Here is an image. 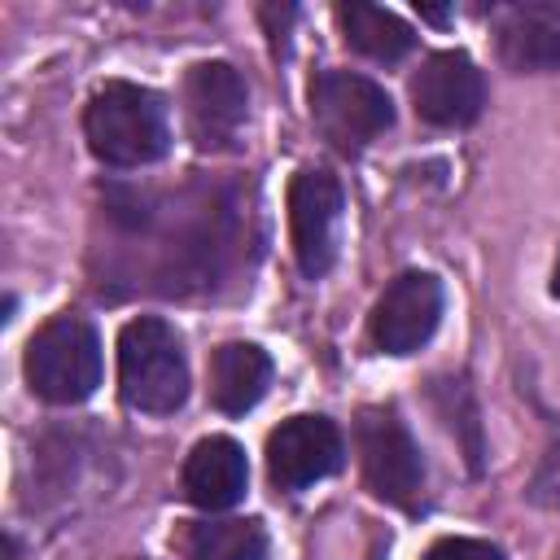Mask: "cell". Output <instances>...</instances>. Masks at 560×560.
Instances as JSON below:
<instances>
[{"mask_svg":"<svg viewBox=\"0 0 560 560\" xmlns=\"http://www.w3.org/2000/svg\"><path fill=\"white\" fill-rule=\"evenodd\" d=\"M83 131L92 153L105 166H149L158 158H166L171 149V122H166V105L153 88L140 83H105L83 114Z\"/></svg>","mask_w":560,"mask_h":560,"instance_id":"6da1fadb","label":"cell"},{"mask_svg":"<svg viewBox=\"0 0 560 560\" xmlns=\"http://www.w3.org/2000/svg\"><path fill=\"white\" fill-rule=\"evenodd\" d=\"M118 389L122 402L144 416H175L188 398V359L179 332L158 319L140 315L118 332Z\"/></svg>","mask_w":560,"mask_h":560,"instance_id":"7a4b0ae2","label":"cell"},{"mask_svg":"<svg viewBox=\"0 0 560 560\" xmlns=\"http://www.w3.org/2000/svg\"><path fill=\"white\" fill-rule=\"evenodd\" d=\"M22 368L44 402H83L101 385V337L83 315H57L26 341Z\"/></svg>","mask_w":560,"mask_h":560,"instance_id":"3957f363","label":"cell"},{"mask_svg":"<svg viewBox=\"0 0 560 560\" xmlns=\"http://www.w3.org/2000/svg\"><path fill=\"white\" fill-rule=\"evenodd\" d=\"M311 118L337 149H363L394 127V101L381 83L354 70H319L311 79Z\"/></svg>","mask_w":560,"mask_h":560,"instance_id":"277c9868","label":"cell"},{"mask_svg":"<svg viewBox=\"0 0 560 560\" xmlns=\"http://www.w3.org/2000/svg\"><path fill=\"white\" fill-rule=\"evenodd\" d=\"M359 455H363V477L368 490L394 508H416L424 494V459L416 438L394 411H363L359 416Z\"/></svg>","mask_w":560,"mask_h":560,"instance_id":"5b68a950","label":"cell"},{"mask_svg":"<svg viewBox=\"0 0 560 560\" xmlns=\"http://www.w3.org/2000/svg\"><path fill=\"white\" fill-rule=\"evenodd\" d=\"M289 236L306 280H319L337 258L341 236V184L324 166H306L289 184Z\"/></svg>","mask_w":560,"mask_h":560,"instance_id":"8992f818","label":"cell"},{"mask_svg":"<svg viewBox=\"0 0 560 560\" xmlns=\"http://www.w3.org/2000/svg\"><path fill=\"white\" fill-rule=\"evenodd\" d=\"M184 118L197 149H232L249 118V88L228 61H201L184 79Z\"/></svg>","mask_w":560,"mask_h":560,"instance_id":"52a82bcc","label":"cell"},{"mask_svg":"<svg viewBox=\"0 0 560 560\" xmlns=\"http://www.w3.org/2000/svg\"><path fill=\"white\" fill-rule=\"evenodd\" d=\"M442 319V284L429 271H402L385 284L372 306L368 332L385 354H416Z\"/></svg>","mask_w":560,"mask_h":560,"instance_id":"ba28073f","label":"cell"},{"mask_svg":"<svg viewBox=\"0 0 560 560\" xmlns=\"http://www.w3.org/2000/svg\"><path fill=\"white\" fill-rule=\"evenodd\" d=\"M346 459L341 429L328 416H293L267 438V472L280 490H306L332 477Z\"/></svg>","mask_w":560,"mask_h":560,"instance_id":"9c48e42d","label":"cell"},{"mask_svg":"<svg viewBox=\"0 0 560 560\" xmlns=\"http://www.w3.org/2000/svg\"><path fill=\"white\" fill-rule=\"evenodd\" d=\"M411 105L429 127H468L486 105V79L464 52H433L411 79Z\"/></svg>","mask_w":560,"mask_h":560,"instance_id":"30bf717a","label":"cell"},{"mask_svg":"<svg viewBox=\"0 0 560 560\" xmlns=\"http://www.w3.org/2000/svg\"><path fill=\"white\" fill-rule=\"evenodd\" d=\"M499 57L516 74L560 70V4L556 0H525L499 9L494 22Z\"/></svg>","mask_w":560,"mask_h":560,"instance_id":"8fae6325","label":"cell"},{"mask_svg":"<svg viewBox=\"0 0 560 560\" xmlns=\"http://www.w3.org/2000/svg\"><path fill=\"white\" fill-rule=\"evenodd\" d=\"M245 486H249V464H245V451L241 442L214 433V438H201L188 459H184V494L206 508V512H228L245 499Z\"/></svg>","mask_w":560,"mask_h":560,"instance_id":"7c38bea8","label":"cell"},{"mask_svg":"<svg viewBox=\"0 0 560 560\" xmlns=\"http://www.w3.org/2000/svg\"><path fill=\"white\" fill-rule=\"evenodd\" d=\"M271 385V354L254 341H228L210 354V402L223 416H245Z\"/></svg>","mask_w":560,"mask_h":560,"instance_id":"4fadbf2b","label":"cell"},{"mask_svg":"<svg viewBox=\"0 0 560 560\" xmlns=\"http://www.w3.org/2000/svg\"><path fill=\"white\" fill-rule=\"evenodd\" d=\"M337 22H341V35L354 52L372 57V61H398L416 48V35L411 26L381 9V4H368V0H350V4H337Z\"/></svg>","mask_w":560,"mask_h":560,"instance_id":"5bb4252c","label":"cell"},{"mask_svg":"<svg viewBox=\"0 0 560 560\" xmlns=\"http://www.w3.org/2000/svg\"><path fill=\"white\" fill-rule=\"evenodd\" d=\"M188 560H267V529L262 521L223 516L201 521L188 529Z\"/></svg>","mask_w":560,"mask_h":560,"instance_id":"9a60e30c","label":"cell"},{"mask_svg":"<svg viewBox=\"0 0 560 560\" xmlns=\"http://www.w3.org/2000/svg\"><path fill=\"white\" fill-rule=\"evenodd\" d=\"M424 560H503V551L481 538H442L424 551Z\"/></svg>","mask_w":560,"mask_h":560,"instance_id":"2e32d148","label":"cell"},{"mask_svg":"<svg viewBox=\"0 0 560 560\" xmlns=\"http://www.w3.org/2000/svg\"><path fill=\"white\" fill-rule=\"evenodd\" d=\"M529 499L538 508H560V446L547 451V459L538 464V472L529 481Z\"/></svg>","mask_w":560,"mask_h":560,"instance_id":"e0dca14e","label":"cell"},{"mask_svg":"<svg viewBox=\"0 0 560 560\" xmlns=\"http://www.w3.org/2000/svg\"><path fill=\"white\" fill-rule=\"evenodd\" d=\"M420 13H424V18H429V22H446V18H451V13H446V9H433V4H420Z\"/></svg>","mask_w":560,"mask_h":560,"instance_id":"ac0fdd59","label":"cell"},{"mask_svg":"<svg viewBox=\"0 0 560 560\" xmlns=\"http://www.w3.org/2000/svg\"><path fill=\"white\" fill-rule=\"evenodd\" d=\"M551 293L560 298V258H556V280H551Z\"/></svg>","mask_w":560,"mask_h":560,"instance_id":"d6986e66","label":"cell"}]
</instances>
